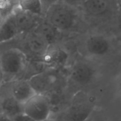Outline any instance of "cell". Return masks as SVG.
Here are the masks:
<instances>
[{
	"mask_svg": "<svg viewBox=\"0 0 121 121\" xmlns=\"http://www.w3.org/2000/svg\"><path fill=\"white\" fill-rule=\"evenodd\" d=\"M26 45L33 54L44 57L48 52L50 44L40 34L33 31L26 36Z\"/></svg>",
	"mask_w": 121,
	"mask_h": 121,
	"instance_id": "6",
	"label": "cell"
},
{
	"mask_svg": "<svg viewBox=\"0 0 121 121\" xmlns=\"http://www.w3.org/2000/svg\"><path fill=\"white\" fill-rule=\"evenodd\" d=\"M12 121H35L24 112L20 113L11 118Z\"/></svg>",
	"mask_w": 121,
	"mask_h": 121,
	"instance_id": "17",
	"label": "cell"
},
{
	"mask_svg": "<svg viewBox=\"0 0 121 121\" xmlns=\"http://www.w3.org/2000/svg\"><path fill=\"white\" fill-rule=\"evenodd\" d=\"M87 50L94 56H102L106 54L109 48L108 41L104 37L93 35L87 39L86 43Z\"/></svg>",
	"mask_w": 121,
	"mask_h": 121,
	"instance_id": "12",
	"label": "cell"
},
{
	"mask_svg": "<svg viewBox=\"0 0 121 121\" xmlns=\"http://www.w3.org/2000/svg\"><path fill=\"white\" fill-rule=\"evenodd\" d=\"M52 112L49 99L43 94H35L24 104V112L35 121H46Z\"/></svg>",
	"mask_w": 121,
	"mask_h": 121,
	"instance_id": "4",
	"label": "cell"
},
{
	"mask_svg": "<svg viewBox=\"0 0 121 121\" xmlns=\"http://www.w3.org/2000/svg\"><path fill=\"white\" fill-rule=\"evenodd\" d=\"M95 105L85 95L79 93L67 107L59 112L53 121H85L89 119Z\"/></svg>",
	"mask_w": 121,
	"mask_h": 121,
	"instance_id": "1",
	"label": "cell"
},
{
	"mask_svg": "<svg viewBox=\"0 0 121 121\" xmlns=\"http://www.w3.org/2000/svg\"><path fill=\"white\" fill-rule=\"evenodd\" d=\"M17 6L22 10L35 15H41L44 10L41 0H18Z\"/></svg>",
	"mask_w": 121,
	"mask_h": 121,
	"instance_id": "16",
	"label": "cell"
},
{
	"mask_svg": "<svg viewBox=\"0 0 121 121\" xmlns=\"http://www.w3.org/2000/svg\"><path fill=\"white\" fill-rule=\"evenodd\" d=\"M119 89H120V91L121 92V80L120 82V83H119Z\"/></svg>",
	"mask_w": 121,
	"mask_h": 121,
	"instance_id": "21",
	"label": "cell"
},
{
	"mask_svg": "<svg viewBox=\"0 0 121 121\" xmlns=\"http://www.w3.org/2000/svg\"><path fill=\"white\" fill-rule=\"evenodd\" d=\"M27 56L18 48H9L1 53V72L9 80L22 75L27 69Z\"/></svg>",
	"mask_w": 121,
	"mask_h": 121,
	"instance_id": "2",
	"label": "cell"
},
{
	"mask_svg": "<svg viewBox=\"0 0 121 121\" xmlns=\"http://www.w3.org/2000/svg\"><path fill=\"white\" fill-rule=\"evenodd\" d=\"M12 13L15 17L19 32L29 31L36 27V20L34 17L35 15L22 10L17 5L13 9Z\"/></svg>",
	"mask_w": 121,
	"mask_h": 121,
	"instance_id": "9",
	"label": "cell"
},
{
	"mask_svg": "<svg viewBox=\"0 0 121 121\" xmlns=\"http://www.w3.org/2000/svg\"><path fill=\"white\" fill-rule=\"evenodd\" d=\"M118 1H119V2H121V0H118Z\"/></svg>",
	"mask_w": 121,
	"mask_h": 121,
	"instance_id": "23",
	"label": "cell"
},
{
	"mask_svg": "<svg viewBox=\"0 0 121 121\" xmlns=\"http://www.w3.org/2000/svg\"><path fill=\"white\" fill-rule=\"evenodd\" d=\"M60 1L74 7L81 5L84 0H60Z\"/></svg>",
	"mask_w": 121,
	"mask_h": 121,
	"instance_id": "18",
	"label": "cell"
},
{
	"mask_svg": "<svg viewBox=\"0 0 121 121\" xmlns=\"http://www.w3.org/2000/svg\"><path fill=\"white\" fill-rule=\"evenodd\" d=\"M19 33L15 17L13 13L6 17L1 22L0 27V41L6 42L15 37Z\"/></svg>",
	"mask_w": 121,
	"mask_h": 121,
	"instance_id": "11",
	"label": "cell"
},
{
	"mask_svg": "<svg viewBox=\"0 0 121 121\" xmlns=\"http://www.w3.org/2000/svg\"><path fill=\"white\" fill-rule=\"evenodd\" d=\"M1 113L12 118L24 112V104L17 100L12 95L6 97L1 104Z\"/></svg>",
	"mask_w": 121,
	"mask_h": 121,
	"instance_id": "13",
	"label": "cell"
},
{
	"mask_svg": "<svg viewBox=\"0 0 121 121\" xmlns=\"http://www.w3.org/2000/svg\"><path fill=\"white\" fill-rule=\"evenodd\" d=\"M35 94L29 80L27 79L15 81L11 87V95L21 104H24Z\"/></svg>",
	"mask_w": 121,
	"mask_h": 121,
	"instance_id": "8",
	"label": "cell"
},
{
	"mask_svg": "<svg viewBox=\"0 0 121 121\" xmlns=\"http://www.w3.org/2000/svg\"><path fill=\"white\" fill-rule=\"evenodd\" d=\"M69 56L67 52L60 48L49 50L43 57L44 61L47 65L53 67H61L66 65Z\"/></svg>",
	"mask_w": 121,
	"mask_h": 121,
	"instance_id": "14",
	"label": "cell"
},
{
	"mask_svg": "<svg viewBox=\"0 0 121 121\" xmlns=\"http://www.w3.org/2000/svg\"><path fill=\"white\" fill-rule=\"evenodd\" d=\"M71 6L59 0L46 10V21L59 30H66L73 26L75 14Z\"/></svg>",
	"mask_w": 121,
	"mask_h": 121,
	"instance_id": "3",
	"label": "cell"
},
{
	"mask_svg": "<svg viewBox=\"0 0 121 121\" xmlns=\"http://www.w3.org/2000/svg\"><path fill=\"white\" fill-rule=\"evenodd\" d=\"M118 0H84L82 8L87 14L93 16L102 15L112 8Z\"/></svg>",
	"mask_w": 121,
	"mask_h": 121,
	"instance_id": "7",
	"label": "cell"
},
{
	"mask_svg": "<svg viewBox=\"0 0 121 121\" xmlns=\"http://www.w3.org/2000/svg\"><path fill=\"white\" fill-rule=\"evenodd\" d=\"M28 80L37 94L44 95L56 87L59 77L54 70H45L31 76Z\"/></svg>",
	"mask_w": 121,
	"mask_h": 121,
	"instance_id": "5",
	"label": "cell"
},
{
	"mask_svg": "<svg viewBox=\"0 0 121 121\" xmlns=\"http://www.w3.org/2000/svg\"><path fill=\"white\" fill-rule=\"evenodd\" d=\"M93 74V72L90 66L81 61L75 63L70 72L72 80L80 85L87 84L91 80Z\"/></svg>",
	"mask_w": 121,
	"mask_h": 121,
	"instance_id": "10",
	"label": "cell"
},
{
	"mask_svg": "<svg viewBox=\"0 0 121 121\" xmlns=\"http://www.w3.org/2000/svg\"><path fill=\"white\" fill-rule=\"evenodd\" d=\"M41 1H42L43 4L44 9H46V10L47 9V8L49 7L51 5L55 3L56 2H57L59 0H41Z\"/></svg>",
	"mask_w": 121,
	"mask_h": 121,
	"instance_id": "19",
	"label": "cell"
},
{
	"mask_svg": "<svg viewBox=\"0 0 121 121\" xmlns=\"http://www.w3.org/2000/svg\"><path fill=\"white\" fill-rule=\"evenodd\" d=\"M57 30H59L46 21L37 26L34 28V31L40 34L50 44L57 39Z\"/></svg>",
	"mask_w": 121,
	"mask_h": 121,
	"instance_id": "15",
	"label": "cell"
},
{
	"mask_svg": "<svg viewBox=\"0 0 121 121\" xmlns=\"http://www.w3.org/2000/svg\"><path fill=\"white\" fill-rule=\"evenodd\" d=\"M85 121H91V120H90V118H89V119H86V120Z\"/></svg>",
	"mask_w": 121,
	"mask_h": 121,
	"instance_id": "22",
	"label": "cell"
},
{
	"mask_svg": "<svg viewBox=\"0 0 121 121\" xmlns=\"http://www.w3.org/2000/svg\"><path fill=\"white\" fill-rule=\"evenodd\" d=\"M0 121H12L11 118L8 117V116L5 115L4 113H1L0 116Z\"/></svg>",
	"mask_w": 121,
	"mask_h": 121,
	"instance_id": "20",
	"label": "cell"
}]
</instances>
